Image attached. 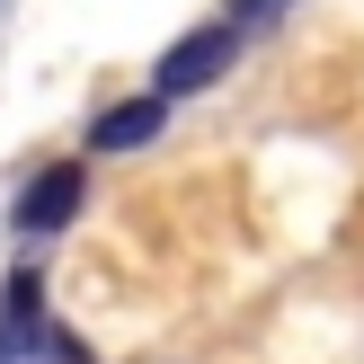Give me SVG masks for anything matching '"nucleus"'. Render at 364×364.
I'll use <instances>...</instances> for the list:
<instances>
[{
  "label": "nucleus",
  "instance_id": "obj_3",
  "mask_svg": "<svg viewBox=\"0 0 364 364\" xmlns=\"http://www.w3.org/2000/svg\"><path fill=\"white\" fill-rule=\"evenodd\" d=\"M160 124H169V98H124V107H107L98 124H89V151H142V142L160 134Z\"/></svg>",
  "mask_w": 364,
  "mask_h": 364
},
{
  "label": "nucleus",
  "instance_id": "obj_2",
  "mask_svg": "<svg viewBox=\"0 0 364 364\" xmlns=\"http://www.w3.org/2000/svg\"><path fill=\"white\" fill-rule=\"evenodd\" d=\"M80 196H89V169H71V160H53V169H36L27 178V196H18V240H53V231L80 213Z\"/></svg>",
  "mask_w": 364,
  "mask_h": 364
},
{
  "label": "nucleus",
  "instance_id": "obj_1",
  "mask_svg": "<svg viewBox=\"0 0 364 364\" xmlns=\"http://www.w3.org/2000/svg\"><path fill=\"white\" fill-rule=\"evenodd\" d=\"M240 18H213V27H196V36H178L169 53H160V71H151V89L160 98H196V89H213L231 63H240Z\"/></svg>",
  "mask_w": 364,
  "mask_h": 364
}]
</instances>
